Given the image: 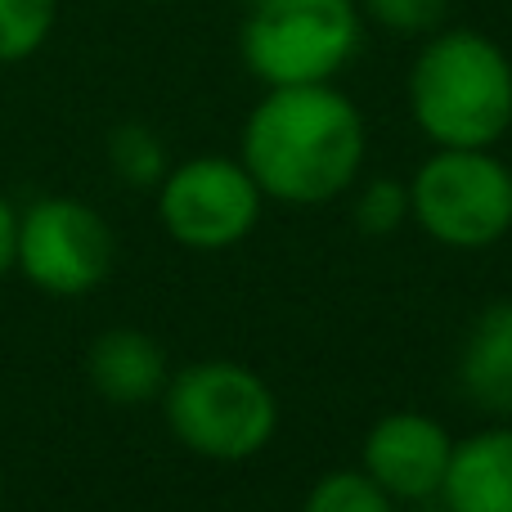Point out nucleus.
I'll return each instance as SVG.
<instances>
[{"mask_svg": "<svg viewBox=\"0 0 512 512\" xmlns=\"http://www.w3.org/2000/svg\"><path fill=\"white\" fill-rule=\"evenodd\" d=\"M369 131L351 95L319 86H270L243 122L239 158L265 198L324 207L360 180Z\"/></svg>", "mask_w": 512, "mask_h": 512, "instance_id": "obj_1", "label": "nucleus"}, {"mask_svg": "<svg viewBox=\"0 0 512 512\" xmlns=\"http://www.w3.org/2000/svg\"><path fill=\"white\" fill-rule=\"evenodd\" d=\"M409 113L436 149H495L512 126V59L472 27H436L409 68Z\"/></svg>", "mask_w": 512, "mask_h": 512, "instance_id": "obj_2", "label": "nucleus"}, {"mask_svg": "<svg viewBox=\"0 0 512 512\" xmlns=\"http://www.w3.org/2000/svg\"><path fill=\"white\" fill-rule=\"evenodd\" d=\"M162 414L189 454L212 463H248L279 432L270 382L239 360H198L171 373Z\"/></svg>", "mask_w": 512, "mask_h": 512, "instance_id": "obj_3", "label": "nucleus"}, {"mask_svg": "<svg viewBox=\"0 0 512 512\" xmlns=\"http://www.w3.org/2000/svg\"><path fill=\"white\" fill-rule=\"evenodd\" d=\"M364 14L355 0H256L243 23V63L265 90L319 86L355 59Z\"/></svg>", "mask_w": 512, "mask_h": 512, "instance_id": "obj_4", "label": "nucleus"}, {"mask_svg": "<svg viewBox=\"0 0 512 512\" xmlns=\"http://www.w3.org/2000/svg\"><path fill=\"white\" fill-rule=\"evenodd\" d=\"M409 207L441 248H495L512 230V171L490 149H436L409 180Z\"/></svg>", "mask_w": 512, "mask_h": 512, "instance_id": "obj_5", "label": "nucleus"}, {"mask_svg": "<svg viewBox=\"0 0 512 512\" xmlns=\"http://www.w3.org/2000/svg\"><path fill=\"white\" fill-rule=\"evenodd\" d=\"M265 194L243 167V158L198 153L162 176L158 185V221L180 248L189 252H225L243 243L261 221Z\"/></svg>", "mask_w": 512, "mask_h": 512, "instance_id": "obj_6", "label": "nucleus"}, {"mask_svg": "<svg viewBox=\"0 0 512 512\" xmlns=\"http://www.w3.org/2000/svg\"><path fill=\"white\" fill-rule=\"evenodd\" d=\"M113 230L81 198H36L18 212L14 270L50 297H86L113 274Z\"/></svg>", "mask_w": 512, "mask_h": 512, "instance_id": "obj_7", "label": "nucleus"}, {"mask_svg": "<svg viewBox=\"0 0 512 512\" xmlns=\"http://www.w3.org/2000/svg\"><path fill=\"white\" fill-rule=\"evenodd\" d=\"M450 454L454 436L441 418L418 414V409H396V414H382L364 432L360 468L396 504H427V499L441 495Z\"/></svg>", "mask_w": 512, "mask_h": 512, "instance_id": "obj_8", "label": "nucleus"}, {"mask_svg": "<svg viewBox=\"0 0 512 512\" xmlns=\"http://www.w3.org/2000/svg\"><path fill=\"white\" fill-rule=\"evenodd\" d=\"M436 499L445 512H512V427H481L454 441Z\"/></svg>", "mask_w": 512, "mask_h": 512, "instance_id": "obj_9", "label": "nucleus"}, {"mask_svg": "<svg viewBox=\"0 0 512 512\" xmlns=\"http://www.w3.org/2000/svg\"><path fill=\"white\" fill-rule=\"evenodd\" d=\"M86 378L113 405H149L167 391V351L140 328H108L86 351Z\"/></svg>", "mask_w": 512, "mask_h": 512, "instance_id": "obj_10", "label": "nucleus"}, {"mask_svg": "<svg viewBox=\"0 0 512 512\" xmlns=\"http://www.w3.org/2000/svg\"><path fill=\"white\" fill-rule=\"evenodd\" d=\"M459 387L472 405L512 409V297L472 319L459 351Z\"/></svg>", "mask_w": 512, "mask_h": 512, "instance_id": "obj_11", "label": "nucleus"}, {"mask_svg": "<svg viewBox=\"0 0 512 512\" xmlns=\"http://www.w3.org/2000/svg\"><path fill=\"white\" fill-rule=\"evenodd\" d=\"M108 167L117 171V180H126L131 189H158L162 176L171 171L167 144L153 126L144 122H122L108 135Z\"/></svg>", "mask_w": 512, "mask_h": 512, "instance_id": "obj_12", "label": "nucleus"}, {"mask_svg": "<svg viewBox=\"0 0 512 512\" xmlns=\"http://www.w3.org/2000/svg\"><path fill=\"white\" fill-rule=\"evenodd\" d=\"M301 512H396V499L364 468H333L306 490Z\"/></svg>", "mask_w": 512, "mask_h": 512, "instance_id": "obj_13", "label": "nucleus"}, {"mask_svg": "<svg viewBox=\"0 0 512 512\" xmlns=\"http://www.w3.org/2000/svg\"><path fill=\"white\" fill-rule=\"evenodd\" d=\"M59 0H0V68L23 63L50 41Z\"/></svg>", "mask_w": 512, "mask_h": 512, "instance_id": "obj_14", "label": "nucleus"}, {"mask_svg": "<svg viewBox=\"0 0 512 512\" xmlns=\"http://www.w3.org/2000/svg\"><path fill=\"white\" fill-rule=\"evenodd\" d=\"M355 230L369 234V239H391V234L405 230V221H414V207H409V185L391 176H378L355 194Z\"/></svg>", "mask_w": 512, "mask_h": 512, "instance_id": "obj_15", "label": "nucleus"}, {"mask_svg": "<svg viewBox=\"0 0 512 512\" xmlns=\"http://www.w3.org/2000/svg\"><path fill=\"white\" fill-rule=\"evenodd\" d=\"M369 23L396 36H432L450 14V0H355Z\"/></svg>", "mask_w": 512, "mask_h": 512, "instance_id": "obj_16", "label": "nucleus"}, {"mask_svg": "<svg viewBox=\"0 0 512 512\" xmlns=\"http://www.w3.org/2000/svg\"><path fill=\"white\" fill-rule=\"evenodd\" d=\"M14 239H18V212L9 207V198L0 194V279L14 270Z\"/></svg>", "mask_w": 512, "mask_h": 512, "instance_id": "obj_17", "label": "nucleus"}, {"mask_svg": "<svg viewBox=\"0 0 512 512\" xmlns=\"http://www.w3.org/2000/svg\"><path fill=\"white\" fill-rule=\"evenodd\" d=\"M0 495H5V468H0Z\"/></svg>", "mask_w": 512, "mask_h": 512, "instance_id": "obj_18", "label": "nucleus"}]
</instances>
